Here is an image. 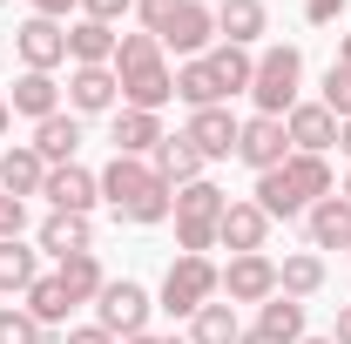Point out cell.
Wrapping results in <instances>:
<instances>
[{"instance_id":"cell-33","label":"cell","mask_w":351,"mask_h":344,"mask_svg":"<svg viewBox=\"0 0 351 344\" xmlns=\"http://www.w3.org/2000/svg\"><path fill=\"white\" fill-rule=\"evenodd\" d=\"M34 277H41V263H34V250H21V236H14V243H0V291H7V297H14V291L27 297V284H34Z\"/></svg>"},{"instance_id":"cell-27","label":"cell","mask_w":351,"mask_h":344,"mask_svg":"<svg viewBox=\"0 0 351 344\" xmlns=\"http://www.w3.org/2000/svg\"><path fill=\"white\" fill-rule=\"evenodd\" d=\"M317 291H324V257H317V250H298V257H284L277 263V297H317Z\"/></svg>"},{"instance_id":"cell-32","label":"cell","mask_w":351,"mask_h":344,"mask_svg":"<svg viewBox=\"0 0 351 344\" xmlns=\"http://www.w3.org/2000/svg\"><path fill=\"white\" fill-rule=\"evenodd\" d=\"M61 284H68V297H75V304H95V297H101V284H108V270H101V257L88 250V257H68V263H61Z\"/></svg>"},{"instance_id":"cell-4","label":"cell","mask_w":351,"mask_h":344,"mask_svg":"<svg viewBox=\"0 0 351 344\" xmlns=\"http://www.w3.org/2000/svg\"><path fill=\"white\" fill-rule=\"evenodd\" d=\"M135 14H142V34H156L162 54H182V61H196V54H210L217 41V7H203V0H135Z\"/></svg>"},{"instance_id":"cell-29","label":"cell","mask_w":351,"mask_h":344,"mask_svg":"<svg viewBox=\"0 0 351 344\" xmlns=\"http://www.w3.org/2000/svg\"><path fill=\"white\" fill-rule=\"evenodd\" d=\"M257 331H263V338H277V344H304V304H298V297L257 304Z\"/></svg>"},{"instance_id":"cell-12","label":"cell","mask_w":351,"mask_h":344,"mask_svg":"<svg viewBox=\"0 0 351 344\" xmlns=\"http://www.w3.org/2000/svg\"><path fill=\"white\" fill-rule=\"evenodd\" d=\"M223 297L230 304H270L277 297V263L263 257V250L257 257H230L223 263Z\"/></svg>"},{"instance_id":"cell-13","label":"cell","mask_w":351,"mask_h":344,"mask_svg":"<svg viewBox=\"0 0 351 344\" xmlns=\"http://www.w3.org/2000/svg\"><path fill=\"white\" fill-rule=\"evenodd\" d=\"M284 135H291L298 156H324V149H338V115H331L324 101H298V108L284 115Z\"/></svg>"},{"instance_id":"cell-47","label":"cell","mask_w":351,"mask_h":344,"mask_svg":"<svg viewBox=\"0 0 351 344\" xmlns=\"http://www.w3.org/2000/svg\"><path fill=\"white\" fill-rule=\"evenodd\" d=\"M304 344H331V338H304Z\"/></svg>"},{"instance_id":"cell-42","label":"cell","mask_w":351,"mask_h":344,"mask_svg":"<svg viewBox=\"0 0 351 344\" xmlns=\"http://www.w3.org/2000/svg\"><path fill=\"white\" fill-rule=\"evenodd\" d=\"M122 344H189V338H156V331H142V338H122Z\"/></svg>"},{"instance_id":"cell-9","label":"cell","mask_w":351,"mask_h":344,"mask_svg":"<svg viewBox=\"0 0 351 344\" xmlns=\"http://www.w3.org/2000/svg\"><path fill=\"white\" fill-rule=\"evenodd\" d=\"M189 142H196V156L203 162H230L237 156V135H243V122L230 115V101H217V108H189Z\"/></svg>"},{"instance_id":"cell-16","label":"cell","mask_w":351,"mask_h":344,"mask_svg":"<svg viewBox=\"0 0 351 344\" xmlns=\"http://www.w3.org/2000/svg\"><path fill=\"white\" fill-rule=\"evenodd\" d=\"M217 243L223 250H237V257H257L263 243H270V216L257 210V203H230L217 223Z\"/></svg>"},{"instance_id":"cell-37","label":"cell","mask_w":351,"mask_h":344,"mask_svg":"<svg viewBox=\"0 0 351 344\" xmlns=\"http://www.w3.org/2000/svg\"><path fill=\"white\" fill-rule=\"evenodd\" d=\"M129 7H135V0H82V21H108V27H115Z\"/></svg>"},{"instance_id":"cell-25","label":"cell","mask_w":351,"mask_h":344,"mask_svg":"<svg viewBox=\"0 0 351 344\" xmlns=\"http://www.w3.org/2000/svg\"><path fill=\"white\" fill-rule=\"evenodd\" d=\"M203 61H210V75H217V95L223 101H230V95H250V75H257V54H250V47H210V54H203Z\"/></svg>"},{"instance_id":"cell-7","label":"cell","mask_w":351,"mask_h":344,"mask_svg":"<svg viewBox=\"0 0 351 344\" xmlns=\"http://www.w3.org/2000/svg\"><path fill=\"white\" fill-rule=\"evenodd\" d=\"M223 297V270L210 257H176L169 277H162V291H156V310H169V317H196L203 304Z\"/></svg>"},{"instance_id":"cell-1","label":"cell","mask_w":351,"mask_h":344,"mask_svg":"<svg viewBox=\"0 0 351 344\" xmlns=\"http://www.w3.org/2000/svg\"><path fill=\"white\" fill-rule=\"evenodd\" d=\"M95 182H101V203L115 210V223H135V230L169 223V210H176V189L156 175L149 156H108V169Z\"/></svg>"},{"instance_id":"cell-20","label":"cell","mask_w":351,"mask_h":344,"mask_svg":"<svg viewBox=\"0 0 351 344\" xmlns=\"http://www.w3.org/2000/svg\"><path fill=\"white\" fill-rule=\"evenodd\" d=\"M41 182H47V162H41L34 142H14V149L0 156V189H7V196L27 203V196H41Z\"/></svg>"},{"instance_id":"cell-38","label":"cell","mask_w":351,"mask_h":344,"mask_svg":"<svg viewBox=\"0 0 351 344\" xmlns=\"http://www.w3.org/2000/svg\"><path fill=\"white\" fill-rule=\"evenodd\" d=\"M338 14H345V0H304V21H311V27H331Z\"/></svg>"},{"instance_id":"cell-18","label":"cell","mask_w":351,"mask_h":344,"mask_svg":"<svg viewBox=\"0 0 351 344\" xmlns=\"http://www.w3.org/2000/svg\"><path fill=\"white\" fill-rule=\"evenodd\" d=\"M304 230H311V250H351V203L345 196H317L304 210Z\"/></svg>"},{"instance_id":"cell-28","label":"cell","mask_w":351,"mask_h":344,"mask_svg":"<svg viewBox=\"0 0 351 344\" xmlns=\"http://www.w3.org/2000/svg\"><path fill=\"white\" fill-rule=\"evenodd\" d=\"M21 310H27L34 324H47V331H54V324H68V310H75V297H68L61 270H54V277H34V284H27V304H21Z\"/></svg>"},{"instance_id":"cell-2","label":"cell","mask_w":351,"mask_h":344,"mask_svg":"<svg viewBox=\"0 0 351 344\" xmlns=\"http://www.w3.org/2000/svg\"><path fill=\"white\" fill-rule=\"evenodd\" d=\"M317 196H331V162L324 156H291V162H277V169L257 175V203L270 223H291V216H304Z\"/></svg>"},{"instance_id":"cell-17","label":"cell","mask_w":351,"mask_h":344,"mask_svg":"<svg viewBox=\"0 0 351 344\" xmlns=\"http://www.w3.org/2000/svg\"><path fill=\"white\" fill-rule=\"evenodd\" d=\"M34 243H41L47 257L54 263H68V257H88V250H95V223H88V216H68V210H54L41 223V236H34Z\"/></svg>"},{"instance_id":"cell-22","label":"cell","mask_w":351,"mask_h":344,"mask_svg":"<svg viewBox=\"0 0 351 344\" xmlns=\"http://www.w3.org/2000/svg\"><path fill=\"white\" fill-rule=\"evenodd\" d=\"M7 108L14 115H27V122H47V115H61V88H54V75H21V82L7 88Z\"/></svg>"},{"instance_id":"cell-11","label":"cell","mask_w":351,"mask_h":344,"mask_svg":"<svg viewBox=\"0 0 351 344\" xmlns=\"http://www.w3.org/2000/svg\"><path fill=\"white\" fill-rule=\"evenodd\" d=\"M237 156L263 175V169H277V162H291L298 149H291V135H284V122H277V115H250V122H243V135H237Z\"/></svg>"},{"instance_id":"cell-30","label":"cell","mask_w":351,"mask_h":344,"mask_svg":"<svg viewBox=\"0 0 351 344\" xmlns=\"http://www.w3.org/2000/svg\"><path fill=\"white\" fill-rule=\"evenodd\" d=\"M237 338H243L237 304H203V310L189 317V344H237Z\"/></svg>"},{"instance_id":"cell-43","label":"cell","mask_w":351,"mask_h":344,"mask_svg":"<svg viewBox=\"0 0 351 344\" xmlns=\"http://www.w3.org/2000/svg\"><path fill=\"white\" fill-rule=\"evenodd\" d=\"M237 344H277V338H263L257 324H250V331H243V338H237Z\"/></svg>"},{"instance_id":"cell-34","label":"cell","mask_w":351,"mask_h":344,"mask_svg":"<svg viewBox=\"0 0 351 344\" xmlns=\"http://www.w3.org/2000/svg\"><path fill=\"white\" fill-rule=\"evenodd\" d=\"M0 344H47V324H34L21 304H0Z\"/></svg>"},{"instance_id":"cell-46","label":"cell","mask_w":351,"mask_h":344,"mask_svg":"<svg viewBox=\"0 0 351 344\" xmlns=\"http://www.w3.org/2000/svg\"><path fill=\"white\" fill-rule=\"evenodd\" d=\"M338 149H345V156H351V122H338Z\"/></svg>"},{"instance_id":"cell-39","label":"cell","mask_w":351,"mask_h":344,"mask_svg":"<svg viewBox=\"0 0 351 344\" xmlns=\"http://www.w3.org/2000/svg\"><path fill=\"white\" fill-rule=\"evenodd\" d=\"M68 344H122V338H108L101 324H75V331H68Z\"/></svg>"},{"instance_id":"cell-19","label":"cell","mask_w":351,"mask_h":344,"mask_svg":"<svg viewBox=\"0 0 351 344\" xmlns=\"http://www.w3.org/2000/svg\"><path fill=\"white\" fill-rule=\"evenodd\" d=\"M108 142H115V156H156V142H162V115H149V108H115Z\"/></svg>"},{"instance_id":"cell-31","label":"cell","mask_w":351,"mask_h":344,"mask_svg":"<svg viewBox=\"0 0 351 344\" xmlns=\"http://www.w3.org/2000/svg\"><path fill=\"white\" fill-rule=\"evenodd\" d=\"M176 101H189V108H217V75H210V61L196 54V61H182L176 68Z\"/></svg>"},{"instance_id":"cell-14","label":"cell","mask_w":351,"mask_h":344,"mask_svg":"<svg viewBox=\"0 0 351 344\" xmlns=\"http://www.w3.org/2000/svg\"><path fill=\"white\" fill-rule=\"evenodd\" d=\"M68 108H75V115H115V108H122L115 68H75V75H68Z\"/></svg>"},{"instance_id":"cell-26","label":"cell","mask_w":351,"mask_h":344,"mask_svg":"<svg viewBox=\"0 0 351 344\" xmlns=\"http://www.w3.org/2000/svg\"><path fill=\"white\" fill-rule=\"evenodd\" d=\"M270 27V14H263V0H217V34L230 47H250Z\"/></svg>"},{"instance_id":"cell-36","label":"cell","mask_w":351,"mask_h":344,"mask_svg":"<svg viewBox=\"0 0 351 344\" xmlns=\"http://www.w3.org/2000/svg\"><path fill=\"white\" fill-rule=\"evenodd\" d=\"M21 230H27V203H21V196H7V189H0V243H14V236H21Z\"/></svg>"},{"instance_id":"cell-24","label":"cell","mask_w":351,"mask_h":344,"mask_svg":"<svg viewBox=\"0 0 351 344\" xmlns=\"http://www.w3.org/2000/svg\"><path fill=\"white\" fill-rule=\"evenodd\" d=\"M149 162H156V175H162L169 189H182V182H203V156H196V142H189V135H162Z\"/></svg>"},{"instance_id":"cell-40","label":"cell","mask_w":351,"mask_h":344,"mask_svg":"<svg viewBox=\"0 0 351 344\" xmlns=\"http://www.w3.org/2000/svg\"><path fill=\"white\" fill-rule=\"evenodd\" d=\"M34 14H47V21H68V7H82V0H27Z\"/></svg>"},{"instance_id":"cell-23","label":"cell","mask_w":351,"mask_h":344,"mask_svg":"<svg viewBox=\"0 0 351 344\" xmlns=\"http://www.w3.org/2000/svg\"><path fill=\"white\" fill-rule=\"evenodd\" d=\"M68 61L75 68H115V27L108 21H75L68 27Z\"/></svg>"},{"instance_id":"cell-10","label":"cell","mask_w":351,"mask_h":344,"mask_svg":"<svg viewBox=\"0 0 351 344\" xmlns=\"http://www.w3.org/2000/svg\"><path fill=\"white\" fill-rule=\"evenodd\" d=\"M14 47H21V61H27L34 75H54V68L68 61V27H61V21H47V14H34V21H21V27H14Z\"/></svg>"},{"instance_id":"cell-8","label":"cell","mask_w":351,"mask_h":344,"mask_svg":"<svg viewBox=\"0 0 351 344\" xmlns=\"http://www.w3.org/2000/svg\"><path fill=\"white\" fill-rule=\"evenodd\" d=\"M149 310H156V297H149L135 277H108L101 297H95V324H101L108 338H142V331H149Z\"/></svg>"},{"instance_id":"cell-21","label":"cell","mask_w":351,"mask_h":344,"mask_svg":"<svg viewBox=\"0 0 351 344\" xmlns=\"http://www.w3.org/2000/svg\"><path fill=\"white\" fill-rule=\"evenodd\" d=\"M34 149H41V162H47V169L75 162V149H82V115H75V108H61V115L34 122Z\"/></svg>"},{"instance_id":"cell-15","label":"cell","mask_w":351,"mask_h":344,"mask_svg":"<svg viewBox=\"0 0 351 344\" xmlns=\"http://www.w3.org/2000/svg\"><path fill=\"white\" fill-rule=\"evenodd\" d=\"M41 196L54 203V210H68V216H88L95 203H101V182H95V175H88L82 162H61V169H47Z\"/></svg>"},{"instance_id":"cell-41","label":"cell","mask_w":351,"mask_h":344,"mask_svg":"<svg viewBox=\"0 0 351 344\" xmlns=\"http://www.w3.org/2000/svg\"><path fill=\"white\" fill-rule=\"evenodd\" d=\"M331 344H351V304L338 310V317H331Z\"/></svg>"},{"instance_id":"cell-35","label":"cell","mask_w":351,"mask_h":344,"mask_svg":"<svg viewBox=\"0 0 351 344\" xmlns=\"http://www.w3.org/2000/svg\"><path fill=\"white\" fill-rule=\"evenodd\" d=\"M317 101H324L338 122H351V68H338V61H331V68H324V95H317Z\"/></svg>"},{"instance_id":"cell-3","label":"cell","mask_w":351,"mask_h":344,"mask_svg":"<svg viewBox=\"0 0 351 344\" xmlns=\"http://www.w3.org/2000/svg\"><path fill=\"white\" fill-rule=\"evenodd\" d=\"M115 82H122V108L162 115V101L176 95V68L162 61V41L156 34H122L115 41Z\"/></svg>"},{"instance_id":"cell-45","label":"cell","mask_w":351,"mask_h":344,"mask_svg":"<svg viewBox=\"0 0 351 344\" xmlns=\"http://www.w3.org/2000/svg\"><path fill=\"white\" fill-rule=\"evenodd\" d=\"M338 68H351V34H345V41H338Z\"/></svg>"},{"instance_id":"cell-5","label":"cell","mask_w":351,"mask_h":344,"mask_svg":"<svg viewBox=\"0 0 351 344\" xmlns=\"http://www.w3.org/2000/svg\"><path fill=\"white\" fill-rule=\"evenodd\" d=\"M230 210V196H223L217 182L203 175V182H182L176 189V243H182V257H203V250H217V223Z\"/></svg>"},{"instance_id":"cell-44","label":"cell","mask_w":351,"mask_h":344,"mask_svg":"<svg viewBox=\"0 0 351 344\" xmlns=\"http://www.w3.org/2000/svg\"><path fill=\"white\" fill-rule=\"evenodd\" d=\"M14 129V108H7V95H0V135Z\"/></svg>"},{"instance_id":"cell-6","label":"cell","mask_w":351,"mask_h":344,"mask_svg":"<svg viewBox=\"0 0 351 344\" xmlns=\"http://www.w3.org/2000/svg\"><path fill=\"white\" fill-rule=\"evenodd\" d=\"M250 101H257V115H277L284 122L304 101V54L298 47H263L257 75H250Z\"/></svg>"}]
</instances>
